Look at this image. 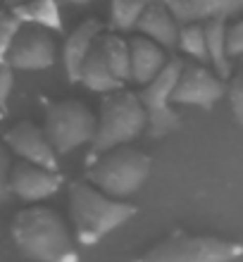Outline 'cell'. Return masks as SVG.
I'll use <instances>...</instances> for the list:
<instances>
[{
	"label": "cell",
	"instance_id": "cell-6",
	"mask_svg": "<svg viewBox=\"0 0 243 262\" xmlns=\"http://www.w3.org/2000/svg\"><path fill=\"white\" fill-rule=\"evenodd\" d=\"M243 255V246L217 236L172 234L136 257L134 262H234Z\"/></svg>",
	"mask_w": 243,
	"mask_h": 262
},
{
	"label": "cell",
	"instance_id": "cell-13",
	"mask_svg": "<svg viewBox=\"0 0 243 262\" xmlns=\"http://www.w3.org/2000/svg\"><path fill=\"white\" fill-rule=\"evenodd\" d=\"M129 48H131V81L143 89L160 76L169 60L165 55V48L150 41L148 36H134L129 41Z\"/></svg>",
	"mask_w": 243,
	"mask_h": 262
},
{
	"label": "cell",
	"instance_id": "cell-5",
	"mask_svg": "<svg viewBox=\"0 0 243 262\" xmlns=\"http://www.w3.org/2000/svg\"><path fill=\"white\" fill-rule=\"evenodd\" d=\"M46 105V134L57 155L77 150L79 145L93 143L98 131V119L81 100H48Z\"/></svg>",
	"mask_w": 243,
	"mask_h": 262
},
{
	"label": "cell",
	"instance_id": "cell-8",
	"mask_svg": "<svg viewBox=\"0 0 243 262\" xmlns=\"http://www.w3.org/2000/svg\"><path fill=\"white\" fill-rule=\"evenodd\" d=\"M3 62L12 69H50L55 64V41L50 29L38 24H24Z\"/></svg>",
	"mask_w": 243,
	"mask_h": 262
},
{
	"label": "cell",
	"instance_id": "cell-9",
	"mask_svg": "<svg viewBox=\"0 0 243 262\" xmlns=\"http://www.w3.org/2000/svg\"><path fill=\"white\" fill-rule=\"evenodd\" d=\"M224 96L222 76L215 74L201 62H186L181 69V76L174 89V103L195 105L203 110H210L212 105Z\"/></svg>",
	"mask_w": 243,
	"mask_h": 262
},
{
	"label": "cell",
	"instance_id": "cell-24",
	"mask_svg": "<svg viewBox=\"0 0 243 262\" xmlns=\"http://www.w3.org/2000/svg\"><path fill=\"white\" fill-rule=\"evenodd\" d=\"M12 79L14 69L10 64L3 62V72H0V105H3V115L7 112V100H10V91H12Z\"/></svg>",
	"mask_w": 243,
	"mask_h": 262
},
{
	"label": "cell",
	"instance_id": "cell-4",
	"mask_svg": "<svg viewBox=\"0 0 243 262\" xmlns=\"http://www.w3.org/2000/svg\"><path fill=\"white\" fill-rule=\"evenodd\" d=\"M150 167L153 162L146 152L136 150L131 145H119L89 162L86 179L103 193L122 200L136 193L146 184V179L150 177Z\"/></svg>",
	"mask_w": 243,
	"mask_h": 262
},
{
	"label": "cell",
	"instance_id": "cell-10",
	"mask_svg": "<svg viewBox=\"0 0 243 262\" xmlns=\"http://www.w3.org/2000/svg\"><path fill=\"white\" fill-rule=\"evenodd\" d=\"M5 145L19 160L57 172V150L50 143L46 129H38L34 122H17L10 126L5 134Z\"/></svg>",
	"mask_w": 243,
	"mask_h": 262
},
{
	"label": "cell",
	"instance_id": "cell-11",
	"mask_svg": "<svg viewBox=\"0 0 243 262\" xmlns=\"http://www.w3.org/2000/svg\"><path fill=\"white\" fill-rule=\"evenodd\" d=\"M62 186V177L60 172L38 167L27 160H17L10 172V193L17 198L27 200V203H36V200H46L50 195H55Z\"/></svg>",
	"mask_w": 243,
	"mask_h": 262
},
{
	"label": "cell",
	"instance_id": "cell-20",
	"mask_svg": "<svg viewBox=\"0 0 243 262\" xmlns=\"http://www.w3.org/2000/svg\"><path fill=\"white\" fill-rule=\"evenodd\" d=\"M150 0H112L110 3V24L117 31L139 29V21L146 12Z\"/></svg>",
	"mask_w": 243,
	"mask_h": 262
},
{
	"label": "cell",
	"instance_id": "cell-22",
	"mask_svg": "<svg viewBox=\"0 0 243 262\" xmlns=\"http://www.w3.org/2000/svg\"><path fill=\"white\" fill-rule=\"evenodd\" d=\"M21 27H24V21H21L12 10L3 14V24H0V38H3V43H0V48L3 50H0V53H3V55L10 50V46H12V41L17 38V34H19Z\"/></svg>",
	"mask_w": 243,
	"mask_h": 262
},
{
	"label": "cell",
	"instance_id": "cell-17",
	"mask_svg": "<svg viewBox=\"0 0 243 262\" xmlns=\"http://www.w3.org/2000/svg\"><path fill=\"white\" fill-rule=\"evenodd\" d=\"M205 34H208V55L210 64L222 79H229V29L224 19H210L205 21Z\"/></svg>",
	"mask_w": 243,
	"mask_h": 262
},
{
	"label": "cell",
	"instance_id": "cell-27",
	"mask_svg": "<svg viewBox=\"0 0 243 262\" xmlns=\"http://www.w3.org/2000/svg\"><path fill=\"white\" fill-rule=\"evenodd\" d=\"M70 3H72V5H89L91 0H70Z\"/></svg>",
	"mask_w": 243,
	"mask_h": 262
},
{
	"label": "cell",
	"instance_id": "cell-26",
	"mask_svg": "<svg viewBox=\"0 0 243 262\" xmlns=\"http://www.w3.org/2000/svg\"><path fill=\"white\" fill-rule=\"evenodd\" d=\"M229 57H243V19L229 27Z\"/></svg>",
	"mask_w": 243,
	"mask_h": 262
},
{
	"label": "cell",
	"instance_id": "cell-19",
	"mask_svg": "<svg viewBox=\"0 0 243 262\" xmlns=\"http://www.w3.org/2000/svg\"><path fill=\"white\" fill-rule=\"evenodd\" d=\"M100 48H103L105 62L110 72L119 81H131V48L129 41H124L117 34H103L100 36Z\"/></svg>",
	"mask_w": 243,
	"mask_h": 262
},
{
	"label": "cell",
	"instance_id": "cell-2",
	"mask_svg": "<svg viewBox=\"0 0 243 262\" xmlns=\"http://www.w3.org/2000/svg\"><path fill=\"white\" fill-rule=\"evenodd\" d=\"M70 212L77 241L81 246H93L131 220L136 207L103 193L89 179H77L70 184Z\"/></svg>",
	"mask_w": 243,
	"mask_h": 262
},
{
	"label": "cell",
	"instance_id": "cell-1",
	"mask_svg": "<svg viewBox=\"0 0 243 262\" xmlns=\"http://www.w3.org/2000/svg\"><path fill=\"white\" fill-rule=\"evenodd\" d=\"M12 238L17 248L38 262H79L70 229L60 212L43 205L24 207L12 220Z\"/></svg>",
	"mask_w": 243,
	"mask_h": 262
},
{
	"label": "cell",
	"instance_id": "cell-7",
	"mask_svg": "<svg viewBox=\"0 0 243 262\" xmlns=\"http://www.w3.org/2000/svg\"><path fill=\"white\" fill-rule=\"evenodd\" d=\"M184 60L179 57H172L167 67L160 72V76L150 81L148 86L141 89V103L148 112V134L153 138H162L167 136L169 131H176L181 124L179 115L172 110V98H174V89H176V81L181 76V69H184Z\"/></svg>",
	"mask_w": 243,
	"mask_h": 262
},
{
	"label": "cell",
	"instance_id": "cell-21",
	"mask_svg": "<svg viewBox=\"0 0 243 262\" xmlns=\"http://www.w3.org/2000/svg\"><path fill=\"white\" fill-rule=\"evenodd\" d=\"M179 48L186 53L188 57H193L195 62H210L208 55V34H205V24L195 21V24H186L181 27L179 34Z\"/></svg>",
	"mask_w": 243,
	"mask_h": 262
},
{
	"label": "cell",
	"instance_id": "cell-16",
	"mask_svg": "<svg viewBox=\"0 0 243 262\" xmlns=\"http://www.w3.org/2000/svg\"><path fill=\"white\" fill-rule=\"evenodd\" d=\"M81 83L86 89L96 91V93H115V91H122L124 83L119 81L117 76L110 72L107 62H105L103 48H100V41L96 43V48L91 50L89 60L83 62L81 69Z\"/></svg>",
	"mask_w": 243,
	"mask_h": 262
},
{
	"label": "cell",
	"instance_id": "cell-25",
	"mask_svg": "<svg viewBox=\"0 0 243 262\" xmlns=\"http://www.w3.org/2000/svg\"><path fill=\"white\" fill-rule=\"evenodd\" d=\"M10 172H12L10 150H3L0 152V195H3V200L10 198Z\"/></svg>",
	"mask_w": 243,
	"mask_h": 262
},
{
	"label": "cell",
	"instance_id": "cell-18",
	"mask_svg": "<svg viewBox=\"0 0 243 262\" xmlns=\"http://www.w3.org/2000/svg\"><path fill=\"white\" fill-rule=\"evenodd\" d=\"M12 12L19 17L24 24H38L50 31H60L62 29V17H60V5L57 0H27V3H17Z\"/></svg>",
	"mask_w": 243,
	"mask_h": 262
},
{
	"label": "cell",
	"instance_id": "cell-29",
	"mask_svg": "<svg viewBox=\"0 0 243 262\" xmlns=\"http://www.w3.org/2000/svg\"><path fill=\"white\" fill-rule=\"evenodd\" d=\"M241 60H243V57H241Z\"/></svg>",
	"mask_w": 243,
	"mask_h": 262
},
{
	"label": "cell",
	"instance_id": "cell-14",
	"mask_svg": "<svg viewBox=\"0 0 243 262\" xmlns=\"http://www.w3.org/2000/svg\"><path fill=\"white\" fill-rule=\"evenodd\" d=\"M141 36H148L150 41H155L162 48H174L179 46V19L174 17L172 7L167 3H155L150 0V5L146 7V12L139 21Z\"/></svg>",
	"mask_w": 243,
	"mask_h": 262
},
{
	"label": "cell",
	"instance_id": "cell-28",
	"mask_svg": "<svg viewBox=\"0 0 243 262\" xmlns=\"http://www.w3.org/2000/svg\"><path fill=\"white\" fill-rule=\"evenodd\" d=\"M155 3H169V0H155Z\"/></svg>",
	"mask_w": 243,
	"mask_h": 262
},
{
	"label": "cell",
	"instance_id": "cell-12",
	"mask_svg": "<svg viewBox=\"0 0 243 262\" xmlns=\"http://www.w3.org/2000/svg\"><path fill=\"white\" fill-rule=\"evenodd\" d=\"M103 36V24L98 19H86L81 21L64 41L62 48V60H64V72L72 83L81 81V69L83 62L89 60L91 50L96 48V43Z\"/></svg>",
	"mask_w": 243,
	"mask_h": 262
},
{
	"label": "cell",
	"instance_id": "cell-15",
	"mask_svg": "<svg viewBox=\"0 0 243 262\" xmlns=\"http://www.w3.org/2000/svg\"><path fill=\"white\" fill-rule=\"evenodd\" d=\"M174 17L184 24L210 19H227L229 14H236L243 10V0H169Z\"/></svg>",
	"mask_w": 243,
	"mask_h": 262
},
{
	"label": "cell",
	"instance_id": "cell-3",
	"mask_svg": "<svg viewBox=\"0 0 243 262\" xmlns=\"http://www.w3.org/2000/svg\"><path fill=\"white\" fill-rule=\"evenodd\" d=\"M148 129V112L141 103V96L131 91H115L103 98L100 103V117H98V131L91 143L89 162L100 158L103 152L131 143Z\"/></svg>",
	"mask_w": 243,
	"mask_h": 262
},
{
	"label": "cell",
	"instance_id": "cell-23",
	"mask_svg": "<svg viewBox=\"0 0 243 262\" xmlns=\"http://www.w3.org/2000/svg\"><path fill=\"white\" fill-rule=\"evenodd\" d=\"M229 103H231L234 119H236L238 124H243V69H238L236 74L231 76V81H229Z\"/></svg>",
	"mask_w": 243,
	"mask_h": 262
}]
</instances>
